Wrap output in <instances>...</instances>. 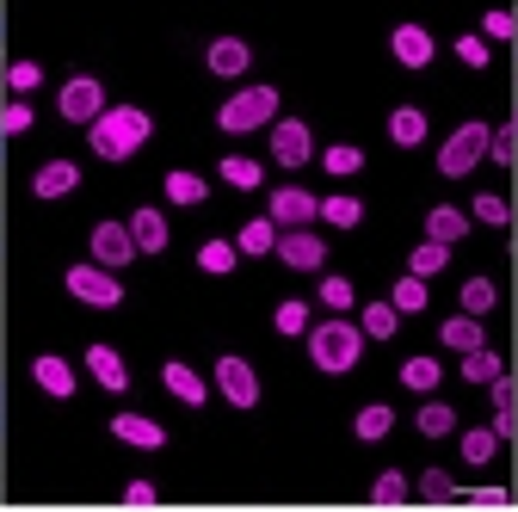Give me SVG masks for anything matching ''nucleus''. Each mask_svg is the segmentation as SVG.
<instances>
[{"label": "nucleus", "instance_id": "obj_44", "mask_svg": "<svg viewBox=\"0 0 518 512\" xmlns=\"http://www.w3.org/2000/svg\"><path fill=\"white\" fill-rule=\"evenodd\" d=\"M321 303L327 309H352V284L346 278H321Z\"/></svg>", "mask_w": 518, "mask_h": 512}, {"label": "nucleus", "instance_id": "obj_18", "mask_svg": "<svg viewBox=\"0 0 518 512\" xmlns=\"http://www.w3.org/2000/svg\"><path fill=\"white\" fill-rule=\"evenodd\" d=\"M469 235V216L463 210H451V204H438V210H426V241H438V247H451V241H463Z\"/></svg>", "mask_w": 518, "mask_h": 512}, {"label": "nucleus", "instance_id": "obj_1", "mask_svg": "<svg viewBox=\"0 0 518 512\" xmlns=\"http://www.w3.org/2000/svg\"><path fill=\"white\" fill-rule=\"evenodd\" d=\"M93 130V155L99 161H130L148 136H155V118L142 112V105H111V112L99 118V124H87Z\"/></svg>", "mask_w": 518, "mask_h": 512}, {"label": "nucleus", "instance_id": "obj_50", "mask_svg": "<svg viewBox=\"0 0 518 512\" xmlns=\"http://www.w3.org/2000/svg\"><path fill=\"white\" fill-rule=\"evenodd\" d=\"M494 432L512 438V432H518V408H500V414H494Z\"/></svg>", "mask_w": 518, "mask_h": 512}, {"label": "nucleus", "instance_id": "obj_16", "mask_svg": "<svg viewBox=\"0 0 518 512\" xmlns=\"http://www.w3.org/2000/svg\"><path fill=\"white\" fill-rule=\"evenodd\" d=\"M31 377H37V389L56 395V401H68V395H74V371H68V358H56V352L37 358V364H31Z\"/></svg>", "mask_w": 518, "mask_h": 512}, {"label": "nucleus", "instance_id": "obj_22", "mask_svg": "<svg viewBox=\"0 0 518 512\" xmlns=\"http://www.w3.org/2000/svg\"><path fill=\"white\" fill-rule=\"evenodd\" d=\"M247 62H253V56H247L241 38H216V44H210V75H241Z\"/></svg>", "mask_w": 518, "mask_h": 512}, {"label": "nucleus", "instance_id": "obj_43", "mask_svg": "<svg viewBox=\"0 0 518 512\" xmlns=\"http://www.w3.org/2000/svg\"><path fill=\"white\" fill-rule=\"evenodd\" d=\"M19 130H31V105L25 99H13L7 112H0V136H19Z\"/></svg>", "mask_w": 518, "mask_h": 512}, {"label": "nucleus", "instance_id": "obj_10", "mask_svg": "<svg viewBox=\"0 0 518 512\" xmlns=\"http://www.w3.org/2000/svg\"><path fill=\"white\" fill-rule=\"evenodd\" d=\"M278 260L290 266V272H321V260H327V247L309 235V229H290V235H278Z\"/></svg>", "mask_w": 518, "mask_h": 512}, {"label": "nucleus", "instance_id": "obj_47", "mask_svg": "<svg viewBox=\"0 0 518 512\" xmlns=\"http://www.w3.org/2000/svg\"><path fill=\"white\" fill-rule=\"evenodd\" d=\"M481 31H488V38H512L518 19H512V13H488V19H481Z\"/></svg>", "mask_w": 518, "mask_h": 512}, {"label": "nucleus", "instance_id": "obj_26", "mask_svg": "<svg viewBox=\"0 0 518 512\" xmlns=\"http://www.w3.org/2000/svg\"><path fill=\"white\" fill-rule=\"evenodd\" d=\"M198 266H204L210 278L235 272V241H204V247H198Z\"/></svg>", "mask_w": 518, "mask_h": 512}, {"label": "nucleus", "instance_id": "obj_31", "mask_svg": "<svg viewBox=\"0 0 518 512\" xmlns=\"http://www.w3.org/2000/svg\"><path fill=\"white\" fill-rule=\"evenodd\" d=\"M494 451H500V432H494V426H475V432H463V457H469V463H488Z\"/></svg>", "mask_w": 518, "mask_h": 512}, {"label": "nucleus", "instance_id": "obj_52", "mask_svg": "<svg viewBox=\"0 0 518 512\" xmlns=\"http://www.w3.org/2000/svg\"><path fill=\"white\" fill-rule=\"evenodd\" d=\"M512 136H518V118H512Z\"/></svg>", "mask_w": 518, "mask_h": 512}, {"label": "nucleus", "instance_id": "obj_12", "mask_svg": "<svg viewBox=\"0 0 518 512\" xmlns=\"http://www.w3.org/2000/svg\"><path fill=\"white\" fill-rule=\"evenodd\" d=\"M389 50H395L401 68H426V62H432V31H426V25H395Z\"/></svg>", "mask_w": 518, "mask_h": 512}, {"label": "nucleus", "instance_id": "obj_6", "mask_svg": "<svg viewBox=\"0 0 518 512\" xmlns=\"http://www.w3.org/2000/svg\"><path fill=\"white\" fill-rule=\"evenodd\" d=\"M56 105H62V118H68V124H99V118H105V87H99L93 75H74V81L62 87V99H56Z\"/></svg>", "mask_w": 518, "mask_h": 512}, {"label": "nucleus", "instance_id": "obj_20", "mask_svg": "<svg viewBox=\"0 0 518 512\" xmlns=\"http://www.w3.org/2000/svg\"><path fill=\"white\" fill-rule=\"evenodd\" d=\"M389 136L401 142V149L426 142V112H420V105H395V112H389Z\"/></svg>", "mask_w": 518, "mask_h": 512}, {"label": "nucleus", "instance_id": "obj_2", "mask_svg": "<svg viewBox=\"0 0 518 512\" xmlns=\"http://www.w3.org/2000/svg\"><path fill=\"white\" fill-rule=\"evenodd\" d=\"M358 346H364V334L352 321H321V327H309V358L321 364L327 377H346L352 364H358Z\"/></svg>", "mask_w": 518, "mask_h": 512}, {"label": "nucleus", "instance_id": "obj_40", "mask_svg": "<svg viewBox=\"0 0 518 512\" xmlns=\"http://www.w3.org/2000/svg\"><path fill=\"white\" fill-rule=\"evenodd\" d=\"M389 303H395L401 315H407V309H426V278H414V272H407V278L395 284V297H389Z\"/></svg>", "mask_w": 518, "mask_h": 512}, {"label": "nucleus", "instance_id": "obj_29", "mask_svg": "<svg viewBox=\"0 0 518 512\" xmlns=\"http://www.w3.org/2000/svg\"><path fill=\"white\" fill-rule=\"evenodd\" d=\"M494 303H500V290H494L488 278H469V284H463V309H469L475 321H481V315H488Z\"/></svg>", "mask_w": 518, "mask_h": 512}, {"label": "nucleus", "instance_id": "obj_23", "mask_svg": "<svg viewBox=\"0 0 518 512\" xmlns=\"http://www.w3.org/2000/svg\"><path fill=\"white\" fill-rule=\"evenodd\" d=\"M235 253H278V223L272 216H253L241 229V241H235Z\"/></svg>", "mask_w": 518, "mask_h": 512}, {"label": "nucleus", "instance_id": "obj_30", "mask_svg": "<svg viewBox=\"0 0 518 512\" xmlns=\"http://www.w3.org/2000/svg\"><path fill=\"white\" fill-rule=\"evenodd\" d=\"M463 377H469V383H494V377H500V358H494L488 346L463 352Z\"/></svg>", "mask_w": 518, "mask_h": 512}, {"label": "nucleus", "instance_id": "obj_35", "mask_svg": "<svg viewBox=\"0 0 518 512\" xmlns=\"http://www.w3.org/2000/svg\"><path fill=\"white\" fill-rule=\"evenodd\" d=\"M451 426H457V408H444V401H426V408H420V432L426 438H444Z\"/></svg>", "mask_w": 518, "mask_h": 512}, {"label": "nucleus", "instance_id": "obj_45", "mask_svg": "<svg viewBox=\"0 0 518 512\" xmlns=\"http://www.w3.org/2000/svg\"><path fill=\"white\" fill-rule=\"evenodd\" d=\"M488 155H494L500 167H512V161H518V136H512V130H500V136H488Z\"/></svg>", "mask_w": 518, "mask_h": 512}, {"label": "nucleus", "instance_id": "obj_24", "mask_svg": "<svg viewBox=\"0 0 518 512\" xmlns=\"http://www.w3.org/2000/svg\"><path fill=\"white\" fill-rule=\"evenodd\" d=\"M395 327H401V309H395V303H370V309L358 315V334H370V340H389Z\"/></svg>", "mask_w": 518, "mask_h": 512}, {"label": "nucleus", "instance_id": "obj_49", "mask_svg": "<svg viewBox=\"0 0 518 512\" xmlns=\"http://www.w3.org/2000/svg\"><path fill=\"white\" fill-rule=\"evenodd\" d=\"M469 506H506V488H475Z\"/></svg>", "mask_w": 518, "mask_h": 512}, {"label": "nucleus", "instance_id": "obj_46", "mask_svg": "<svg viewBox=\"0 0 518 512\" xmlns=\"http://www.w3.org/2000/svg\"><path fill=\"white\" fill-rule=\"evenodd\" d=\"M457 56H463L469 68H488V44H481V38H457Z\"/></svg>", "mask_w": 518, "mask_h": 512}, {"label": "nucleus", "instance_id": "obj_51", "mask_svg": "<svg viewBox=\"0 0 518 512\" xmlns=\"http://www.w3.org/2000/svg\"><path fill=\"white\" fill-rule=\"evenodd\" d=\"M494 408H518V395H512V383H506V377H494Z\"/></svg>", "mask_w": 518, "mask_h": 512}, {"label": "nucleus", "instance_id": "obj_41", "mask_svg": "<svg viewBox=\"0 0 518 512\" xmlns=\"http://www.w3.org/2000/svg\"><path fill=\"white\" fill-rule=\"evenodd\" d=\"M420 494H426V500L438 506V500H451V494H457V482H451V475H444V469H426V475H420Z\"/></svg>", "mask_w": 518, "mask_h": 512}, {"label": "nucleus", "instance_id": "obj_19", "mask_svg": "<svg viewBox=\"0 0 518 512\" xmlns=\"http://www.w3.org/2000/svg\"><path fill=\"white\" fill-rule=\"evenodd\" d=\"M87 371H93V377H99V389H111V395H118V389L130 383V371H124V358H118V352H111V346H93V352H87Z\"/></svg>", "mask_w": 518, "mask_h": 512}, {"label": "nucleus", "instance_id": "obj_25", "mask_svg": "<svg viewBox=\"0 0 518 512\" xmlns=\"http://www.w3.org/2000/svg\"><path fill=\"white\" fill-rule=\"evenodd\" d=\"M167 198H173V204H204V179L185 173V167H173V173H167Z\"/></svg>", "mask_w": 518, "mask_h": 512}, {"label": "nucleus", "instance_id": "obj_36", "mask_svg": "<svg viewBox=\"0 0 518 512\" xmlns=\"http://www.w3.org/2000/svg\"><path fill=\"white\" fill-rule=\"evenodd\" d=\"M401 383L407 389H438V358H407L401 364Z\"/></svg>", "mask_w": 518, "mask_h": 512}, {"label": "nucleus", "instance_id": "obj_8", "mask_svg": "<svg viewBox=\"0 0 518 512\" xmlns=\"http://www.w3.org/2000/svg\"><path fill=\"white\" fill-rule=\"evenodd\" d=\"M93 260H99L105 272L130 266V260H136V241H130V223H99V229H93Z\"/></svg>", "mask_w": 518, "mask_h": 512}, {"label": "nucleus", "instance_id": "obj_21", "mask_svg": "<svg viewBox=\"0 0 518 512\" xmlns=\"http://www.w3.org/2000/svg\"><path fill=\"white\" fill-rule=\"evenodd\" d=\"M451 352H475V346H488V334H481V321L475 315H457V321H444V334H438Z\"/></svg>", "mask_w": 518, "mask_h": 512}, {"label": "nucleus", "instance_id": "obj_32", "mask_svg": "<svg viewBox=\"0 0 518 512\" xmlns=\"http://www.w3.org/2000/svg\"><path fill=\"white\" fill-rule=\"evenodd\" d=\"M321 216H327L333 229H358V223H364V204H358V198H327Z\"/></svg>", "mask_w": 518, "mask_h": 512}, {"label": "nucleus", "instance_id": "obj_38", "mask_svg": "<svg viewBox=\"0 0 518 512\" xmlns=\"http://www.w3.org/2000/svg\"><path fill=\"white\" fill-rule=\"evenodd\" d=\"M222 179H229V186H241V192H253V186H259V161L229 155V161H222Z\"/></svg>", "mask_w": 518, "mask_h": 512}, {"label": "nucleus", "instance_id": "obj_17", "mask_svg": "<svg viewBox=\"0 0 518 512\" xmlns=\"http://www.w3.org/2000/svg\"><path fill=\"white\" fill-rule=\"evenodd\" d=\"M130 241H136V253H161L167 247V216L161 210H130Z\"/></svg>", "mask_w": 518, "mask_h": 512}, {"label": "nucleus", "instance_id": "obj_34", "mask_svg": "<svg viewBox=\"0 0 518 512\" xmlns=\"http://www.w3.org/2000/svg\"><path fill=\"white\" fill-rule=\"evenodd\" d=\"M321 167H327L333 179H346V173H358V167H364V155L352 149V142H333V149L321 155Z\"/></svg>", "mask_w": 518, "mask_h": 512}, {"label": "nucleus", "instance_id": "obj_28", "mask_svg": "<svg viewBox=\"0 0 518 512\" xmlns=\"http://www.w3.org/2000/svg\"><path fill=\"white\" fill-rule=\"evenodd\" d=\"M389 426H395V414L383 408V401H370V408H358V420H352V432H358V438H383Z\"/></svg>", "mask_w": 518, "mask_h": 512}, {"label": "nucleus", "instance_id": "obj_5", "mask_svg": "<svg viewBox=\"0 0 518 512\" xmlns=\"http://www.w3.org/2000/svg\"><path fill=\"white\" fill-rule=\"evenodd\" d=\"M68 297H81V303H93V309H118L124 303V284L111 278L105 266H68Z\"/></svg>", "mask_w": 518, "mask_h": 512}, {"label": "nucleus", "instance_id": "obj_14", "mask_svg": "<svg viewBox=\"0 0 518 512\" xmlns=\"http://www.w3.org/2000/svg\"><path fill=\"white\" fill-rule=\"evenodd\" d=\"M161 383L185 401V408H204V395H210V389H204V377L192 371V364H179V358H167V364H161Z\"/></svg>", "mask_w": 518, "mask_h": 512}, {"label": "nucleus", "instance_id": "obj_39", "mask_svg": "<svg viewBox=\"0 0 518 512\" xmlns=\"http://www.w3.org/2000/svg\"><path fill=\"white\" fill-rule=\"evenodd\" d=\"M407 500V475H377V488H370V506H401Z\"/></svg>", "mask_w": 518, "mask_h": 512}, {"label": "nucleus", "instance_id": "obj_37", "mask_svg": "<svg viewBox=\"0 0 518 512\" xmlns=\"http://www.w3.org/2000/svg\"><path fill=\"white\" fill-rule=\"evenodd\" d=\"M272 327H278V334H309V303H278Z\"/></svg>", "mask_w": 518, "mask_h": 512}, {"label": "nucleus", "instance_id": "obj_42", "mask_svg": "<svg viewBox=\"0 0 518 512\" xmlns=\"http://www.w3.org/2000/svg\"><path fill=\"white\" fill-rule=\"evenodd\" d=\"M37 81H44V68H37V62H13V68H7V87H13V93H31Z\"/></svg>", "mask_w": 518, "mask_h": 512}, {"label": "nucleus", "instance_id": "obj_3", "mask_svg": "<svg viewBox=\"0 0 518 512\" xmlns=\"http://www.w3.org/2000/svg\"><path fill=\"white\" fill-rule=\"evenodd\" d=\"M272 112H278V87H247V93H235V99L216 112V124L229 130V136H241V130L272 124Z\"/></svg>", "mask_w": 518, "mask_h": 512}, {"label": "nucleus", "instance_id": "obj_15", "mask_svg": "<svg viewBox=\"0 0 518 512\" xmlns=\"http://www.w3.org/2000/svg\"><path fill=\"white\" fill-rule=\"evenodd\" d=\"M111 432H118L124 445H142V451H161L167 445L161 420H148V414H118V420H111Z\"/></svg>", "mask_w": 518, "mask_h": 512}, {"label": "nucleus", "instance_id": "obj_11", "mask_svg": "<svg viewBox=\"0 0 518 512\" xmlns=\"http://www.w3.org/2000/svg\"><path fill=\"white\" fill-rule=\"evenodd\" d=\"M309 216H321V198H309L303 186H284V192L272 198V223H278V229H303Z\"/></svg>", "mask_w": 518, "mask_h": 512}, {"label": "nucleus", "instance_id": "obj_4", "mask_svg": "<svg viewBox=\"0 0 518 512\" xmlns=\"http://www.w3.org/2000/svg\"><path fill=\"white\" fill-rule=\"evenodd\" d=\"M475 161H488V124H463V130H451V142L438 149V173H451V179H463Z\"/></svg>", "mask_w": 518, "mask_h": 512}, {"label": "nucleus", "instance_id": "obj_48", "mask_svg": "<svg viewBox=\"0 0 518 512\" xmlns=\"http://www.w3.org/2000/svg\"><path fill=\"white\" fill-rule=\"evenodd\" d=\"M124 506H155V482H130L124 488Z\"/></svg>", "mask_w": 518, "mask_h": 512}, {"label": "nucleus", "instance_id": "obj_13", "mask_svg": "<svg viewBox=\"0 0 518 512\" xmlns=\"http://www.w3.org/2000/svg\"><path fill=\"white\" fill-rule=\"evenodd\" d=\"M74 186H81V167H74V161H44V167H37V179H31L37 198H68Z\"/></svg>", "mask_w": 518, "mask_h": 512}, {"label": "nucleus", "instance_id": "obj_27", "mask_svg": "<svg viewBox=\"0 0 518 512\" xmlns=\"http://www.w3.org/2000/svg\"><path fill=\"white\" fill-rule=\"evenodd\" d=\"M407 266H414V278H432V272H444V266H451V247H438V241H420V247H414V260H407Z\"/></svg>", "mask_w": 518, "mask_h": 512}, {"label": "nucleus", "instance_id": "obj_7", "mask_svg": "<svg viewBox=\"0 0 518 512\" xmlns=\"http://www.w3.org/2000/svg\"><path fill=\"white\" fill-rule=\"evenodd\" d=\"M216 389L229 395V408H259V377H253V364L247 358H216Z\"/></svg>", "mask_w": 518, "mask_h": 512}, {"label": "nucleus", "instance_id": "obj_33", "mask_svg": "<svg viewBox=\"0 0 518 512\" xmlns=\"http://www.w3.org/2000/svg\"><path fill=\"white\" fill-rule=\"evenodd\" d=\"M469 210H475V223H488V229H506V223H512V210H506V198H500V192H481Z\"/></svg>", "mask_w": 518, "mask_h": 512}, {"label": "nucleus", "instance_id": "obj_9", "mask_svg": "<svg viewBox=\"0 0 518 512\" xmlns=\"http://www.w3.org/2000/svg\"><path fill=\"white\" fill-rule=\"evenodd\" d=\"M309 155H315L309 124H296V118L272 124V161H284V167H309Z\"/></svg>", "mask_w": 518, "mask_h": 512}]
</instances>
